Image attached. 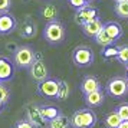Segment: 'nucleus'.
<instances>
[{
    "label": "nucleus",
    "mask_w": 128,
    "mask_h": 128,
    "mask_svg": "<svg viewBox=\"0 0 128 128\" xmlns=\"http://www.w3.org/2000/svg\"><path fill=\"white\" fill-rule=\"evenodd\" d=\"M69 120L72 128H94L96 124V114L91 108H85L75 111Z\"/></svg>",
    "instance_id": "nucleus-1"
},
{
    "label": "nucleus",
    "mask_w": 128,
    "mask_h": 128,
    "mask_svg": "<svg viewBox=\"0 0 128 128\" xmlns=\"http://www.w3.org/2000/svg\"><path fill=\"white\" fill-rule=\"evenodd\" d=\"M43 38L45 40L49 42L50 45H58L65 39V28L59 20L48 22L43 30Z\"/></svg>",
    "instance_id": "nucleus-2"
},
{
    "label": "nucleus",
    "mask_w": 128,
    "mask_h": 128,
    "mask_svg": "<svg viewBox=\"0 0 128 128\" xmlns=\"http://www.w3.org/2000/svg\"><path fill=\"white\" fill-rule=\"evenodd\" d=\"M106 94H110L114 98H121L128 94V79L124 76H115L111 78L106 84Z\"/></svg>",
    "instance_id": "nucleus-3"
},
{
    "label": "nucleus",
    "mask_w": 128,
    "mask_h": 128,
    "mask_svg": "<svg viewBox=\"0 0 128 128\" xmlns=\"http://www.w3.org/2000/svg\"><path fill=\"white\" fill-rule=\"evenodd\" d=\"M13 62L18 65L19 68H30L32 64L35 62V52L32 50L30 46H19L14 50L13 55Z\"/></svg>",
    "instance_id": "nucleus-4"
},
{
    "label": "nucleus",
    "mask_w": 128,
    "mask_h": 128,
    "mask_svg": "<svg viewBox=\"0 0 128 128\" xmlns=\"http://www.w3.org/2000/svg\"><path fill=\"white\" fill-rule=\"evenodd\" d=\"M72 60L76 66L79 68H85L92 65L94 62V52L91 48L88 46H78L74 49L72 52Z\"/></svg>",
    "instance_id": "nucleus-5"
},
{
    "label": "nucleus",
    "mask_w": 128,
    "mask_h": 128,
    "mask_svg": "<svg viewBox=\"0 0 128 128\" xmlns=\"http://www.w3.org/2000/svg\"><path fill=\"white\" fill-rule=\"evenodd\" d=\"M59 91V81L53 78H48L45 81L38 82V94L45 98H56Z\"/></svg>",
    "instance_id": "nucleus-6"
},
{
    "label": "nucleus",
    "mask_w": 128,
    "mask_h": 128,
    "mask_svg": "<svg viewBox=\"0 0 128 128\" xmlns=\"http://www.w3.org/2000/svg\"><path fill=\"white\" fill-rule=\"evenodd\" d=\"M26 120L32 122L36 128H43L48 124L45 116L42 115V106L39 105H29L26 108Z\"/></svg>",
    "instance_id": "nucleus-7"
},
{
    "label": "nucleus",
    "mask_w": 128,
    "mask_h": 128,
    "mask_svg": "<svg viewBox=\"0 0 128 128\" xmlns=\"http://www.w3.org/2000/svg\"><path fill=\"white\" fill-rule=\"evenodd\" d=\"M98 18V10L92 6H84L81 9H76V13H75V22L79 26H84V24H86L88 22H91L94 19Z\"/></svg>",
    "instance_id": "nucleus-8"
},
{
    "label": "nucleus",
    "mask_w": 128,
    "mask_h": 128,
    "mask_svg": "<svg viewBox=\"0 0 128 128\" xmlns=\"http://www.w3.org/2000/svg\"><path fill=\"white\" fill-rule=\"evenodd\" d=\"M30 70V76L35 79L36 82H42L45 81V79H48L49 78V74H48V68L46 65H45V62L43 60H35L33 64H32V66L29 68Z\"/></svg>",
    "instance_id": "nucleus-9"
},
{
    "label": "nucleus",
    "mask_w": 128,
    "mask_h": 128,
    "mask_svg": "<svg viewBox=\"0 0 128 128\" xmlns=\"http://www.w3.org/2000/svg\"><path fill=\"white\" fill-rule=\"evenodd\" d=\"M14 75V65L9 58H0V82L10 81Z\"/></svg>",
    "instance_id": "nucleus-10"
},
{
    "label": "nucleus",
    "mask_w": 128,
    "mask_h": 128,
    "mask_svg": "<svg viewBox=\"0 0 128 128\" xmlns=\"http://www.w3.org/2000/svg\"><path fill=\"white\" fill-rule=\"evenodd\" d=\"M16 28V19L10 13H0V35H7Z\"/></svg>",
    "instance_id": "nucleus-11"
},
{
    "label": "nucleus",
    "mask_w": 128,
    "mask_h": 128,
    "mask_svg": "<svg viewBox=\"0 0 128 128\" xmlns=\"http://www.w3.org/2000/svg\"><path fill=\"white\" fill-rule=\"evenodd\" d=\"M99 89H101V84H99L96 76L88 75L82 79L81 91L85 94V95H86V94H91V92H95V91H99Z\"/></svg>",
    "instance_id": "nucleus-12"
},
{
    "label": "nucleus",
    "mask_w": 128,
    "mask_h": 128,
    "mask_svg": "<svg viewBox=\"0 0 128 128\" xmlns=\"http://www.w3.org/2000/svg\"><path fill=\"white\" fill-rule=\"evenodd\" d=\"M102 29H104V23H102V20L99 18L94 19V20H91V22H88L86 24L82 26L84 33L86 36H89V38H95Z\"/></svg>",
    "instance_id": "nucleus-13"
},
{
    "label": "nucleus",
    "mask_w": 128,
    "mask_h": 128,
    "mask_svg": "<svg viewBox=\"0 0 128 128\" xmlns=\"http://www.w3.org/2000/svg\"><path fill=\"white\" fill-rule=\"evenodd\" d=\"M104 30L106 32V35L110 36L112 40L115 42L118 40L122 36V28L118 22H114V20H110V22H105L104 23Z\"/></svg>",
    "instance_id": "nucleus-14"
},
{
    "label": "nucleus",
    "mask_w": 128,
    "mask_h": 128,
    "mask_svg": "<svg viewBox=\"0 0 128 128\" xmlns=\"http://www.w3.org/2000/svg\"><path fill=\"white\" fill-rule=\"evenodd\" d=\"M104 99H105V95L99 89V91H95V92H91V94L85 95V104L88 105V108H96L99 105H102Z\"/></svg>",
    "instance_id": "nucleus-15"
},
{
    "label": "nucleus",
    "mask_w": 128,
    "mask_h": 128,
    "mask_svg": "<svg viewBox=\"0 0 128 128\" xmlns=\"http://www.w3.org/2000/svg\"><path fill=\"white\" fill-rule=\"evenodd\" d=\"M40 16L46 22H53V20H56L58 19V7L55 6V4H45V6L40 9Z\"/></svg>",
    "instance_id": "nucleus-16"
},
{
    "label": "nucleus",
    "mask_w": 128,
    "mask_h": 128,
    "mask_svg": "<svg viewBox=\"0 0 128 128\" xmlns=\"http://www.w3.org/2000/svg\"><path fill=\"white\" fill-rule=\"evenodd\" d=\"M104 122H105V125H106V128H118L121 125L122 118L120 116V114L115 110V111H112V112H110V114H106Z\"/></svg>",
    "instance_id": "nucleus-17"
},
{
    "label": "nucleus",
    "mask_w": 128,
    "mask_h": 128,
    "mask_svg": "<svg viewBox=\"0 0 128 128\" xmlns=\"http://www.w3.org/2000/svg\"><path fill=\"white\" fill-rule=\"evenodd\" d=\"M60 114H62V112H60V110H59V108H56V106H52V105L42 106V115L45 116V120H46L48 122L52 121V120H55V118H58Z\"/></svg>",
    "instance_id": "nucleus-18"
},
{
    "label": "nucleus",
    "mask_w": 128,
    "mask_h": 128,
    "mask_svg": "<svg viewBox=\"0 0 128 128\" xmlns=\"http://www.w3.org/2000/svg\"><path fill=\"white\" fill-rule=\"evenodd\" d=\"M48 125H49V128H68L70 125V120L68 116H65L64 114H60L58 118L48 122Z\"/></svg>",
    "instance_id": "nucleus-19"
},
{
    "label": "nucleus",
    "mask_w": 128,
    "mask_h": 128,
    "mask_svg": "<svg viewBox=\"0 0 128 128\" xmlns=\"http://www.w3.org/2000/svg\"><path fill=\"white\" fill-rule=\"evenodd\" d=\"M94 39H95V42L98 43L99 46H102V48H106V46H111V45H114V40H112V39H111L108 35H106V32H105L104 29L101 30V32H99V33L95 36Z\"/></svg>",
    "instance_id": "nucleus-20"
},
{
    "label": "nucleus",
    "mask_w": 128,
    "mask_h": 128,
    "mask_svg": "<svg viewBox=\"0 0 128 128\" xmlns=\"http://www.w3.org/2000/svg\"><path fill=\"white\" fill-rule=\"evenodd\" d=\"M69 92H70L69 84H68L66 81H59V91H58L56 99H58V101H65V99H68Z\"/></svg>",
    "instance_id": "nucleus-21"
},
{
    "label": "nucleus",
    "mask_w": 128,
    "mask_h": 128,
    "mask_svg": "<svg viewBox=\"0 0 128 128\" xmlns=\"http://www.w3.org/2000/svg\"><path fill=\"white\" fill-rule=\"evenodd\" d=\"M115 13L122 19H128V0H121L115 3Z\"/></svg>",
    "instance_id": "nucleus-22"
},
{
    "label": "nucleus",
    "mask_w": 128,
    "mask_h": 128,
    "mask_svg": "<svg viewBox=\"0 0 128 128\" xmlns=\"http://www.w3.org/2000/svg\"><path fill=\"white\" fill-rule=\"evenodd\" d=\"M118 53H120V48L111 45V46L104 48V50H102V56H104L105 60H111V59H114V58H118Z\"/></svg>",
    "instance_id": "nucleus-23"
},
{
    "label": "nucleus",
    "mask_w": 128,
    "mask_h": 128,
    "mask_svg": "<svg viewBox=\"0 0 128 128\" xmlns=\"http://www.w3.org/2000/svg\"><path fill=\"white\" fill-rule=\"evenodd\" d=\"M20 35H22V38H24V39H30V38H33V36L36 35L35 23H26L23 28H22Z\"/></svg>",
    "instance_id": "nucleus-24"
},
{
    "label": "nucleus",
    "mask_w": 128,
    "mask_h": 128,
    "mask_svg": "<svg viewBox=\"0 0 128 128\" xmlns=\"http://www.w3.org/2000/svg\"><path fill=\"white\" fill-rule=\"evenodd\" d=\"M9 98H10V92L2 82H0V102L3 105H6L9 102Z\"/></svg>",
    "instance_id": "nucleus-25"
},
{
    "label": "nucleus",
    "mask_w": 128,
    "mask_h": 128,
    "mask_svg": "<svg viewBox=\"0 0 128 128\" xmlns=\"http://www.w3.org/2000/svg\"><path fill=\"white\" fill-rule=\"evenodd\" d=\"M116 112L120 114L122 121H128V102H122L121 105L116 106Z\"/></svg>",
    "instance_id": "nucleus-26"
},
{
    "label": "nucleus",
    "mask_w": 128,
    "mask_h": 128,
    "mask_svg": "<svg viewBox=\"0 0 128 128\" xmlns=\"http://www.w3.org/2000/svg\"><path fill=\"white\" fill-rule=\"evenodd\" d=\"M118 60L121 64H125L128 60V45H124V46L120 48V53H118Z\"/></svg>",
    "instance_id": "nucleus-27"
},
{
    "label": "nucleus",
    "mask_w": 128,
    "mask_h": 128,
    "mask_svg": "<svg viewBox=\"0 0 128 128\" xmlns=\"http://www.w3.org/2000/svg\"><path fill=\"white\" fill-rule=\"evenodd\" d=\"M14 128H36V127L32 124V122L28 121V120H19V121L16 122Z\"/></svg>",
    "instance_id": "nucleus-28"
},
{
    "label": "nucleus",
    "mask_w": 128,
    "mask_h": 128,
    "mask_svg": "<svg viewBox=\"0 0 128 128\" xmlns=\"http://www.w3.org/2000/svg\"><path fill=\"white\" fill-rule=\"evenodd\" d=\"M12 2L10 0H0V13H6L10 10Z\"/></svg>",
    "instance_id": "nucleus-29"
},
{
    "label": "nucleus",
    "mask_w": 128,
    "mask_h": 128,
    "mask_svg": "<svg viewBox=\"0 0 128 128\" xmlns=\"http://www.w3.org/2000/svg\"><path fill=\"white\" fill-rule=\"evenodd\" d=\"M69 4L72 7H75V9H81V7L86 6L88 3L85 0H69Z\"/></svg>",
    "instance_id": "nucleus-30"
},
{
    "label": "nucleus",
    "mask_w": 128,
    "mask_h": 128,
    "mask_svg": "<svg viewBox=\"0 0 128 128\" xmlns=\"http://www.w3.org/2000/svg\"><path fill=\"white\" fill-rule=\"evenodd\" d=\"M118 128H128V121H122L121 125H120Z\"/></svg>",
    "instance_id": "nucleus-31"
},
{
    "label": "nucleus",
    "mask_w": 128,
    "mask_h": 128,
    "mask_svg": "<svg viewBox=\"0 0 128 128\" xmlns=\"http://www.w3.org/2000/svg\"><path fill=\"white\" fill-rule=\"evenodd\" d=\"M3 108H4V105H3L2 102H0V114H2V111H3Z\"/></svg>",
    "instance_id": "nucleus-32"
},
{
    "label": "nucleus",
    "mask_w": 128,
    "mask_h": 128,
    "mask_svg": "<svg viewBox=\"0 0 128 128\" xmlns=\"http://www.w3.org/2000/svg\"><path fill=\"white\" fill-rule=\"evenodd\" d=\"M124 65H125V68H127V69H128V60H127V62H125V64H124Z\"/></svg>",
    "instance_id": "nucleus-33"
},
{
    "label": "nucleus",
    "mask_w": 128,
    "mask_h": 128,
    "mask_svg": "<svg viewBox=\"0 0 128 128\" xmlns=\"http://www.w3.org/2000/svg\"><path fill=\"white\" fill-rule=\"evenodd\" d=\"M85 2H86V3H89V2H92V0H85Z\"/></svg>",
    "instance_id": "nucleus-34"
},
{
    "label": "nucleus",
    "mask_w": 128,
    "mask_h": 128,
    "mask_svg": "<svg viewBox=\"0 0 128 128\" xmlns=\"http://www.w3.org/2000/svg\"><path fill=\"white\" fill-rule=\"evenodd\" d=\"M114 2H115V3H118V2H121V0H114Z\"/></svg>",
    "instance_id": "nucleus-35"
},
{
    "label": "nucleus",
    "mask_w": 128,
    "mask_h": 128,
    "mask_svg": "<svg viewBox=\"0 0 128 128\" xmlns=\"http://www.w3.org/2000/svg\"><path fill=\"white\" fill-rule=\"evenodd\" d=\"M125 78H127V79H128V69H127V76H125Z\"/></svg>",
    "instance_id": "nucleus-36"
}]
</instances>
